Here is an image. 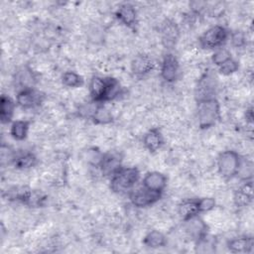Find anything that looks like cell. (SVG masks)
Wrapping results in <instances>:
<instances>
[{
  "label": "cell",
  "instance_id": "cell-28",
  "mask_svg": "<svg viewBox=\"0 0 254 254\" xmlns=\"http://www.w3.org/2000/svg\"><path fill=\"white\" fill-rule=\"evenodd\" d=\"M231 58L232 57H231L230 52L227 49L221 47V48H218L214 51V53L211 56V61L218 67L219 65L224 64L226 61L230 60Z\"/></svg>",
  "mask_w": 254,
  "mask_h": 254
},
{
  "label": "cell",
  "instance_id": "cell-18",
  "mask_svg": "<svg viewBox=\"0 0 254 254\" xmlns=\"http://www.w3.org/2000/svg\"><path fill=\"white\" fill-rule=\"evenodd\" d=\"M16 103L15 101L8 95L2 94L0 98V121L2 124H7L11 122L14 111H15Z\"/></svg>",
  "mask_w": 254,
  "mask_h": 254
},
{
  "label": "cell",
  "instance_id": "cell-20",
  "mask_svg": "<svg viewBox=\"0 0 254 254\" xmlns=\"http://www.w3.org/2000/svg\"><path fill=\"white\" fill-rule=\"evenodd\" d=\"M179 37V28L176 23L166 21L162 27V39L166 47L174 46Z\"/></svg>",
  "mask_w": 254,
  "mask_h": 254
},
{
  "label": "cell",
  "instance_id": "cell-16",
  "mask_svg": "<svg viewBox=\"0 0 254 254\" xmlns=\"http://www.w3.org/2000/svg\"><path fill=\"white\" fill-rule=\"evenodd\" d=\"M186 222V229L188 233L197 242L205 235H207V225L198 216H195Z\"/></svg>",
  "mask_w": 254,
  "mask_h": 254
},
{
  "label": "cell",
  "instance_id": "cell-30",
  "mask_svg": "<svg viewBox=\"0 0 254 254\" xmlns=\"http://www.w3.org/2000/svg\"><path fill=\"white\" fill-rule=\"evenodd\" d=\"M198 199V207L201 212H208L212 210L215 206V199L212 197H201Z\"/></svg>",
  "mask_w": 254,
  "mask_h": 254
},
{
  "label": "cell",
  "instance_id": "cell-15",
  "mask_svg": "<svg viewBox=\"0 0 254 254\" xmlns=\"http://www.w3.org/2000/svg\"><path fill=\"white\" fill-rule=\"evenodd\" d=\"M178 213L181 219L185 222L195 216H198L200 213L198 207V199H185L178 206Z\"/></svg>",
  "mask_w": 254,
  "mask_h": 254
},
{
  "label": "cell",
  "instance_id": "cell-6",
  "mask_svg": "<svg viewBox=\"0 0 254 254\" xmlns=\"http://www.w3.org/2000/svg\"><path fill=\"white\" fill-rule=\"evenodd\" d=\"M45 99V94L35 87H25L18 91L16 104L23 109H31L40 106Z\"/></svg>",
  "mask_w": 254,
  "mask_h": 254
},
{
  "label": "cell",
  "instance_id": "cell-29",
  "mask_svg": "<svg viewBox=\"0 0 254 254\" xmlns=\"http://www.w3.org/2000/svg\"><path fill=\"white\" fill-rule=\"evenodd\" d=\"M239 68V64L238 63L234 60V59H230L228 61H226L224 64H222L221 65L218 66V71L223 74V75H230L234 72H236Z\"/></svg>",
  "mask_w": 254,
  "mask_h": 254
},
{
  "label": "cell",
  "instance_id": "cell-1",
  "mask_svg": "<svg viewBox=\"0 0 254 254\" xmlns=\"http://www.w3.org/2000/svg\"><path fill=\"white\" fill-rule=\"evenodd\" d=\"M140 179V172L135 167H121L110 177V188L114 192L126 193L134 190Z\"/></svg>",
  "mask_w": 254,
  "mask_h": 254
},
{
  "label": "cell",
  "instance_id": "cell-31",
  "mask_svg": "<svg viewBox=\"0 0 254 254\" xmlns=\"http://www.w3.org/2000/svg\"><path fill=\"white\" fill-rule=\"evenodd\" d=\"M230 40L232 43V46L239 48L245 45L246 43V38L245 35L242 32H234L230 35Z\"/></svg>",
  "mask_w": 254,
  "mask_h": 254
},
{
  "label": "cell",
  "instance_id": "cell-23",
  "mask_svg": "<svg viewBox=\"0 0 254 254\" xmlns=\"http://www.w3.org/2000/svg\"><path fill=\"white\" fill-rule=\"evenodd\" d=\"M15 168L20 170H26L34 167L37 164V157L31 152H23L15 154L13 163Z\"/></svg>",
  "mask_w": 254,
  "mask_h": 254
},
{
  "label": "cell",
  "instance_id": "cell-13",
  "mask_svg": "<svg viewBox=\"0 0 254 254\" xmlns=\"http://www.w3.org/2000/svg\"><path fill=\"white\" fill-rule=\"evenodd\" d=\"M234 203L237 207L248 206L253 200V182L244 181L243 184L236 190L233 196Z\"/></svg>",
  "mask_w": 254,
  "mask_h": 254
},
{
  "label": "cell",
  "instance_id": "cell-7",
  "mask_svg": "<svg viewBox=\"0 0 254 254\" xmlns=\"http://www.w3.org/2000/svg\"><path fill=\"white\" fill-rule=\"evenodd\" d=\"M162 192H157L151 190L146 189L142 186V188L133 190L129 192V198L131 203L139 208L151 206L156 203L161 198Z\"/></svg>",
  "mask_w": 254,
  "mask_h": 254
},
{
  "label": "cell",
  "instance_id": "cell-9",
  "mask_svg": "<svg viewBox=\"0 0 254 254\" xmlns=\"http://www.w3.org/2000/svg\"><path fill=\"white\" fill-rule=\"evenodd\" d=\"M115 16L117 20L128 28H135L138 23V16L135 7L130 3L121 4L116 12Z\"/></svg>",
  "mask_w": 254,
  "mask_h": 254
},
{
  "label": "cell",
  "instance_id": "cell-21",
  "mask_svg": "<svg viewBox=\"0 0 254 254\" xmlns=\"http://www.w3.org/2000/svg\"><path fill=\"white\" fill-rule=\"evenodd\" d=\"M143 244L152 249L162 248L167 244L166 236L159 230H151L149 231L145 237L143 238Z\"/></svg>",
  "mask_w": 254,
  "mask_h": 254
},
{
  "label": "cell",
  "instance_id": "cell-12",
  "mask_svg": "<svg viewBox=\"0 0 254 254\" xmlns=\"http://www.w3.org/2000/svg\"><path fill=\"white\" fill-rule=\"evenodd\" d=\"M131 71L136 76H144L153 70L155 64L147 55H137L131 61Z\"/></svg>",
  "mask_w": 254,
  "mask_h": 254
},
{
  "label": "cell",
  "instance_id": "cell-25",
  "mask_svg": "<svg viewBox=\"0 0 254 254\" xmlns=\"http://www.w3.org/2000/svg\"><path fill=\"white\" fill-rule=\"evenodd\" d=\"M91 120L95 124H109L113 121V115L109 109L103 104L97 103L96 108L91 116Z\"/></svg>",
  "mask_w": 254,
  "mask_h": 254
},
{
  "label": "cell",
  "instance_id": "cell-14",
  "mask_svg": "<svg viewBox=\"0 0 254 254\" xmlns=\"http://www.w3.org/2000/svg\"><path fill=\"white\" fill-rule=\"evenodd\" d=\"M164 138L158 128H151L143 136V144L150 153L157 152L163 145Z\"/></svg>",
  "mask_w": 254,
  "mask_h": 254
},
{
  "label": "cell",
  "instance_id": "cell-10",
  "mask_svg": "<svg viewBox=\"0 0 254 254\" xmlns=\"http://www.w3.org/2000/svg\"><path fill=\"white\" fill-rule=\"evenodd\" d=\"M121 161L122 159L119 156V154L111 152L105 153L102 155L98 168L100 169L103 176L111 177L122 167Z\"/></svg>",
  "mask_w": 254,
  "mask_h": 254
},
{
  "label": "cell",
  "instance_id": "cell-19",
  "mask_svg": "<svg viewBox=\"0 0 254 254\" xmlns=\"http://www.w3.org/2000/svg\"><path fill=\"white\" fill-rule=\"evenodd\" d=\"M106 86V77L93 76L89 82V93L92 101L101 103ZM102 104V103H101Z\"/></svg>",
  "mask_w": 254,
  "mask_h": 254
},
{
  "label": "cell",
  "instance_id": "cell-4",
  "mask_svg": "<svg viewBox=\"0 0 254 254\" xmlns=\"http://www.w3.org/2000/svg\"><path fill=\"white\" fill-rule=\"evenodd\" d=\"M229 37L228 30L221 25H214L207 29L198 39L199 46L204 50L221 48Z\"/></svg>",
  "mask_w": 254,
  "mask_h": 254
},
{
  "label": "cell",
  "instance_id": "cell-3",
  "mask_svg": "<svg viewBox=\"0 0 254 254\" xmlns=\"http://www.w3.org/2000/svg\"><path fill=\"white\" fill-rule=\"evenodd\" d=\"M242 158L233 150H226L221 152L216 161L218 174L225 180H230L236 177Z\"/></svg>",
  "mask_w": 254,
  "mask_h": 254
},
{
  "label": "cell",
  "instance_id": "cell-5",
  "mask_svg": "<svg viewBox=\"0 0 254 254\" xmlns=\"http://www.w3.org/2000/svg\"><path fill=\"white\" fill-rule=\"evenodd\" d=\"M217 89V80L216 77L210 72H204L200 78L198 79L195 89H194V97L196 102L214 98Z\"/></svg>",
  "mask_w": 254,
  "mask_h": 254
},
{
  "label": "cell",
  "instance_id": "cell-22",
  "mask_svg": "<svg viewBox=\"0 0 254 254\" xmlns=\"http://www.w3.org/2000/svg\"><path fill=\"white\" fill-rule=\"evenodd\" d=\"M121 90H122V87L120 85V82L116 78L106 77V86H105L101 103L103 104V102L114 100L119 96V94L121 93Z\"/></svg>",
  "mask_w": 254,
  "mask_h": 254
},
{
  "label": "cell",
  "instance_id": "cell-11",
  "mask_svg": "<svg viewBox=\"0 0 254 254\" xmlns=\"http://www.w3.org/2000/svg\"><path fill=\"white\" fill-rule=\"evenodd\" d=\"M167 182H168V178L163 173L153 171V172L147 173L144 176L142 185L148 190H151L157 192H163L167 187Z\"/></svg>",
  "mask_w": 254,
  "mask_h": 254
},
{
  "label": "cell",
  "instance_id": "cell-26",
  "mask_svg": "<svg viewBox=\"0 0 254 254\" xmlns=\"http://www.w3.org/2000/svg\"><path fill=\"white\" fill-rule=\"evenodd\" d=\"M62 82L66 87L76 88V87L82 86L84 83V80L80 74L76 73L75 71L68 70L64 72V74L62 75Z\"/></svg>",
  "mask_w": 254,
  "mask_h": 254
},
{
  "label": "cell",
  "instance_id": "cell-2",
  "mask_svg": "<svg viewBox=\"0 0 254 254\" xmlns=\"http://www.w3.org/2000/svg\"><path fill=\"white\" fill-rule=\"evenodd\" d=\"M196 117L199 128L208 129L214 126L220 119V105L218 100L214 97L197 101Z\"/></svg>",
  "mask_w": 254,
  "mask_h": 254
},
{
  "label": "cell",
  "instance_id": "cell-24",
  "mask_svg": "<svg viewBox=\"0 0 254 254\" xmlns=\"http://www.w3.org/2000/svg\"><path fill=\"white\" fill-rule=\"evenodd\" d=\"M31 122L28 120H16L10 127V134L13 139L17 141H23L26 139Z\"/></svg>",
  "mask_w": 254,
  "mask_h": 254
},
{
  "label": "cell",
  "instance_id": "cell-32",
  "mask_svg": "<svg viewBox=\"0 0 254 254\" xmlns=\"http://www.w3.org/2000/svg\"><path fill=\"white\" fill-rule=\"evenodd\" d=\"M245 119H246V122L252 124V122H253V109H252V107H250L249 109L246 110Z\"/></svg>",
  "mask_w": 254,
  "mask_h": 254
},
{
  "label": "cell",
  "instance_id": "cell-27",
  "mask_svg": "<svg viewBox=\"0 0 254 254\" xmlns=\"http://www.w3.org/2000/svg\"><path fill=\"white\" fill-rule=\"evenodd\" d=\"M241 181H250L253 177V163L248 160L242 159L238 173L236 175Z\"/></svg>",
  "mask_w": 254,
  "mask_h": 254
},
{
  "label": "cell",
  "instance_id": "cell-8",
  "mask_svg": "<svg viewBox=\"0 0 254 254\" xmlns=\"http://www.w3.org/2000/svg\"><path fill=\"white\" fill-rule=\"evenodd\" d=\"M161 77L166 82H174L180 72V64L178 59L172 54H166L162 60L161 64Z\"/></svg>",
  "mask_w": 254,
  "mask_h": 254
},
{
  "label": "cell",
  "instance_id": "cell-17",
  "mask_svg": "<svg viewBox=\"0 0 254 254\" xmlns=\"http://www.w3.org/2000/svg\"><path fill=\"white\" fill-rule=\"evenodd\" d=\"M227 248L232 253L251 252L253 248V238L250 236L234 237L227 242Z\"/></svg>",
  "mask_w": 254,
  "mask_h": 254
}]
</instances>
